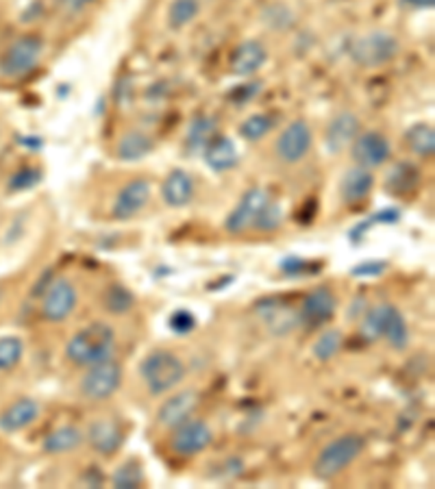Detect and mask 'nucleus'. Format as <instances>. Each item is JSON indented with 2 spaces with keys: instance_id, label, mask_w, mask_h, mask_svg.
<instances>
[{
  "instance_id": "f257e3e1",
  "label": "nucleus",
  "mask_w": 435,
  "mask_h": 489,
  "mask_svg": "<svg viewBox=\"0 0 435 489\" xmlns=\"http://www.w3.org/2000/svg\"><path fill=\"white\" fill-rule=\"evenodd\" d=\"M113 352H116V331L107 322H92L83 326L66 344V359L79 368H90L113 359Z\"/></svg>"
},
{
  "instance_id": "f03ea898",
  "label": "nucleus",
  "mask_w": 435,
  "mask_h": 489,
  "mask_svg": "<svg viewBox=\"0 0 435 489\" xmlns=\"http://www.w3.org/2000/svg\"><path fill=\"white\" fill-rule=\"evenodd\" d=\"M360 335L370 344L386 340L398 352L409 346V325L405 316L390 303H381L364 311Z\"/></svg>"
},
{
  "instance_id": "7ed1b4c3",
  "label": "nucleus",
  "mask_w": 435,
  "mask_h": 489,
  "mask_svg": "<svg viewBox=\"0 0 435 489\" xmlns=\"http://www.w3.org/2000/svg\"><path fill=\"white\" fill-rule=\"evenodd\" d=\"M185 374H188V368H185L183 359L165 348L148 352L139 363V377L153 396H165L177 389L183 383Z\"/></svg>"
},
{
  "instance_id": "20e7f679",
  "label": "nucleus",
  "mask_w": 435,
  "mask_h": 489,
  "mask_svg": "<svg viewBox=\"0 0 435 489\" xmlns=\"http://www.w3.org/2000/svg\"><path fill=\"white\" fill-rule=\"evenodd\" d=\"M366 449L364 435L360 433H344L335 440H331L323 450L318 452L314 461V475L320 481H333L335 476L342 475L351 463L361 457Z\"/></svg>"
},
{
  "instance_id": "39448f33",
  "label": "nucleus",
  "mask_w": 435,
  "mask_h": 489,
  "mask_svg": "<svg viewBox=\"0 0 435 489\" xmlns=\"http://www.w3.org/2000/svg\"><path fill=\"white\" fill-rule=\"evenodd\" d=\"M398 53H401V41H398L392 31L386 29H377L366 35H360L349 46V55L353 64L364 67V70L390 64L392 59H396Z\"/></svg>"
},
{
  "instance_id": "423d86ee",
  "label": "nucleus",
  "mask_w": 435,
  "mask_h": 489,
  "mask_svg": "<svg viewBox=\"0 0 435 489\" xmlns=\"http://www.w3.org/2000/svg\"><path fill=\"white\" fill-rule=\"evenodd\" d=\"M44 55V41L38 35H22L0 57V75L7 79H22L38 67Z\"/></svg>"
},
{
  "instance_id": "0eeeda50",
  "label": "nucleus",
  "mask_w": 435,
  "mask_h": 489,
  "mask_svg": "<svg viewBox=\"0 0 435 489\" xmlns=\"http://www.w3.org/2000/svg\"><path fill=\"white\" fill-rule=\"evenodd\" d=\"M122 381L124 372L120 363L107 359V361L85 368V374L81 378V394L92 403H101V400L111 398L122 387Z\"/></svg>"
},
{
  "instance_id": "6e6552de",
  "label": "nucleus",
  "mask_w": 435,
  "mask_h": 489,
  "mask_svg": "<svg viewBox=\"0 0 435 489\" xmlns=\"http://www.w3.org/2000/svg\"><path fill=\"white\" fill-rule=\"evenodd\" d=\"M76 305H79V289H76V285L70 279L59 277L44 291V298H41V317L46 322L59 325V322L68 320L75 314Z\"/></svg>"
},
{
  "instance_id": "1a4fd4ad",
  "label": "nucleus",
  "mask_w": 435,
  "mask_h": 489,
  "mask_svg": "<svg viewBox=\"0 0 435 489\" xmlns=\"http://www.w3.org/2000/svg\"><path fill=\"white\" fill-rule=\"evenodd\" d=\"M214 441V429L200 418H190L170 435V450L179 457H196Z\"/></svg>"
},
{
  "instance_id": "9d476101",
  "label": "nucleus",
  "mask_w": 435,
  "mask_h": 489,
  "mask_svg": "<svg viewBox=\"0 0 435 489\" xmlns=\"http://www.w3.org/2000/svg\"><path fill=\"white\" fill-rule=\"evenodd\" d=\"M271 200L266 190L262 187H251L242 194V199L237 200V205L229 211V216L225 218V231L229 236H244V233L253 231L255 227L257 216L262 213L266 202Z\"/></svg>"
},
{
  "instance_id": "9b49d317",
  "label": "nucleus",
  "mask_w": 435,
  "mask_h": 489,
  "mask_svg": "<svg viewBox=\"0 0 435 489\" xmlns=\"http://www.w3.org/2000/svg\"><path fill=\"white\" fill-rule=\"evenodd\" d=\"M314 146V131L307 120H294L279 135L274 150L277 157L288 165H297L309 155Z\"/></svg>"
},
{
  "instance_id": "f8f14e48",
  "label": "nucleus",
  "mask_w": 435,
  "mask_h": 489,
  "mask_svg": "<svg viewBox=\"0 0 435 489\" xmlns=\"http://www.w3.org/2000/svg\"><path fill=\"white\" fill-rule=\"evenodd\" d=\"M353 164L366 170H377L392 159V144L379 131H364L351 144Z\"/></svg>"
},
{
  "instance_id": "ddd939ff",
  "label": "nucleus",
  "mask_w": 435,
  "mask_h": 489,
  "mask_svg": "<svg viewBox=\"0 0 435 489\" xmlns=\"http://www.w3.org/2000/svg\"><path fill=\"white\" fill-rule=\"evenodd\" d=\"M335 309H338V300H335L333 289L318 285L303 298L298 311L300 325L307 329H323L335 317Z\"/></svg>"
},
{
  "instance_id": "4468645a",
  "label": "nucleus",
  "mask_w": 435,
  "mask_h": 489,
  "mask_svg": "<svg viewBox=\"0 0 435 489\" xmlns=\"http://www.w3.org/2000/svg\"><path fill=\"white\" fill-rule=\"evenodd\" d=\"M255 314L263 322L268 333L283 337L294 333L300 326V316L292 305L281 298H263L255 305Z\"/></svg>"
},
{
  "instance_id": "2eb2a0df",
  "label": "nucleus",
  "mask_w": 435,
  "mask_h": 489,
  "mask_svg": "<svg viewBox=\"0 0 435 489\" xmlns=\"http://www.w3.org/2000/svg\"><path fill=\"white\" fill-rule=\"evenodd\" d=\"M200 405V394L196 389H181V392L173 394L159 405L157 409V424L162 429H177L179 424H183L185 420H190L194 415V411Z\"/></svg>"
},
{
  "instance_id": "dca6fc26",
  "label": "nucleus",
  "mask_w": 435,
  "mask_h": 489,
  "mask_svg": "<svg viewBox=\"0 0 435 489\" xmlns=\"http://www.w3.org/2000/svg\"><path fill=\"white\" fill-rule=\"evenodd\" d=\"M153 194V187L146 179H131L118 190L116 200L111 205V216L116 220H131L146 207Z\"/></svg>"
},
{
  "instance_id": "f3484780",
  "label": "nucleus",
  "mask_w": 435,
  "mask_h": 489,
  "mask_svg": "<svg viewBox=\"0 0 435 489\" xmlns=\"http://www.w3.org/2000/svg\"><path fill=\"white\" fill-rule=\"evenodd\" d=\"M361 133V122L353 111H342L331 118L324 131V146L331 155L344 153L355 142L357 135Z\"/></svg>"
},
{
  "instance_id": "a211bd4d",
  "label": "nucleus",
  "mask_w": 435,
  "mask_h": 489,
  "mask_svg": "<svg viewBox=\"0 0 435 489\" xmlns=\"http://www.w3.org/2000/svg\"><path fill=\"white\" fill-rule=\"evenodd\" d=\"M85 441L92 446V450L101 457H111L113 452L122 449L124 431L113 418L94 420L85 431Z\"/></svg>"
},
{
  "instance_id": "6ab92c4d",
  "label": "nucleus",
  "mask_w": 435,
  "mask_h": 489,
  "mask_svg": "<svg viewBox=\"0 0 435 489\" xmlns=\"http://www.w3.org/2000/svg\"><path fill=\"white\" fill-rule=\"evenodd\" d=\"M266 61H268L266 46L259 40H246L233 49V53L229 57V70L235 76L246 79V76L257 75V72L266 66Z\"/></svg>"
},
{
  "instance_id": "aec40b11",
  "label": "nucleus",
  "mask_w": 435,
  "mask_h": 489,
  "mask_svg": "<svg viewBox=\"0 0 435 489\" xmlns=\"http://www.w3.org/2000/svg\"><path fill=\"white\" fill-rule=\"evenodd\" d=\"M372 190H375V174H372V170L353 165V168H349L342 174L340 200L344 202L346 207L361 205V202L372 194Z\"/></svg>"
},
{
  "instance_id": "412c9836",
  "label": "nucleus",
  "mask_w": 435,
  "mask_h": 489,
  "mask_svg": "<svg viewBox=\"0 0 435 489\" xmlns=\"http://www.w3.org/2000/svg\"><path fill=\"white\" fill-rule=\"evenodd\" d=\"M196 185L188 170L174 168L162 183V200L170 209H183L194 200Z\"/></svg>"
},
{
  "instance_id": "4be33fe9",
  "label": "nucleus",
  "mask_w": 435,
  "mask_h": 489,
  "mask_svg": "<svg viewBox=\"0 0 435 489\" xmlns=\"http://www.w3.org/2000/svg\"><path fill=\"white\" fill-rule=\"evenodd\" d=\"M203 161L211 173H229L240 164V153L235 142L226 135H214L203 148Z\"/></svg>"
},
{
  "instance_id": "5701e85b",
  "label": "nucleus",
  "mask_w": 435,
  "mask_h": 489,
  "mask_svg": "<svg viewBox=\"0 0 435 489\" xmlns=\"http://www.w3.org/2000/svg\"><path fill=\"white\" fill-rule=\"evenodd\" d=\"M40 403L33 398H20L0 413V431L3 433H18L27 429L40 418Z\"/></svg>"
},
{
  "instance_id": "b1692460",
  "label": "nucleus",
  "mask_w": 435,
  "mask_h": 489,
  "mask_svg": "<svg viewBox=\"0 0 435 489\" xmlns=\"http://www.w3.org/2000/svg\"><path fill=\"white\" fill-rule=\"evenodd\" d=\"M85 444V431L75 424H61L50 431L41 441V450L46 455H68Z\"/></svg>"
},
{
  "instance_id": "393cba45",
  "label": "nucleus",
  "mask_w": 435,
  "mask_h": 489,
  "mask_svg": "<svg viewBox=\"0 0 435 489\" xmlns=\"http://www.w3.org/2000/svg\"><path fill=\"white\" fill-rule=\"evenodd\" d=\"M386 191L392 196H409L421 185V170L409 161H398L386 174Z\"/></svg>"
},
{
  "instance_id": "a878e982",
  "label": "nucleus",
  "mask_w": 435,
  "mask_h": 489,
  "mask_svg": "<svg viewBox=\"0 0 435 489\" xmlns=\"http://www.w3.org/2000/svg\"><path fill=\"white\" fill-rule=\"evenodd\" d=\"M155 150V139L144 131H127L118 139L116 157L124 164H138Z\"/></svg>"
},
{
  "instance_id": "bb28decb",
  "label": "nucleus",
  "mask_w": 435,
  "mask_h": 489,
  "mask_svg": "<svg viewBox=\"0 0 435 489\" xmlns=\"http://www.w3.org/2000/svg\"><path fill=\"white\" fill-rule=\"evenodd\" d=\"M403 139L416 157L431 159L435 155V129L429 122L412 124L403 135Z\"/></svg>"
},
{
  "instance_id": "cd10ccee",
  "label": "nucleus",
  "mask_w": 435,
  "mask_h": 489,
  "mask_svg": "<svg viewBox=\"0 0 435 489\" xmlns=\"http://www.w3.org/2000/svg\"><path fill=\"white\" fill-rule=\"evenodd\" d=\"M200 13V0H173L168 7V27L173 31H183L190 27Z\"/></svg>"
},
{
  "instance_id": "c85d7f7f",
  "label": "nucleus",
  "mask_w": 435,
  "mask_h": 489,
  "mask_svg": "<svg viewBox=\"0 0 435 489\" xmlns=\"http://www.w3.org/2000/svg\"><path fill=\"white\" fill-rule=\"evenodd\" d=\"M102 305H105V309L109 314L113 316H127L129 311L136 307V294H133L131 289L124 288V285L116 283V285H109L105 289V294H102Z\"/></svg>"
},
{
  "instance_id": "c756f323",
  "label": "nucleus",
  "mask_w": 435,
  "mask_h": 489,
  "mask_svg": "<svg viewBox=\"0 0 435 489\" xmlns=\"http://www.w3.org/2000/svg\"><path fill=\"white\" fill-rule=\"evenodd\" d=\"M216 135V122L214 118L200 116L191 122L188 139H185V146H188L190 153H203V148L209 144V139Z\"/></svg>"
},
{
  "instance_id": "7c9ffc66",
  "label": "nucleus",
  "mask_w": 435,
  "mask_h": 489,
  "mask_svg": "<svg viewBox=\"0 0 435 489\" xmlns=\"http://www.w3.org/2000/svg\"><path fill=\"white\" fill-rule=\"evenodd\" d=\"M344 346V335L340 329H324L315 337L312 352L318 361H331L333 357H338V352Z\"/></svg>"
},
{
  "instance_id": "2f4dec72",
  "label": "nucleus",
  "mask_w": 435,
  "mask_h": 489,
  "mask_svg": "<svg viewBox=\"0 0 435 489\" xmlns=\"http://www.w3.org/2000/svg\"><path fill=\"white\" fill-rule=\"evenodd\" d=\"M144 483V467L138 459H127L113 470L111 485L116 489H136Z\"/></svg>"
},
{
  "instance_id": "473e14b6",
  "label": "nucleus",
  "mask_w": 435,
  "mask_h": 489,
  "mask_svg": "<svg viewBox=\"0 0 435 489\" xmlns=\"http://www.w3.org/2000/svg\"><path fill=\"white\" fill-rule=\"evenodd\" d=\"M262 22L272 31H292L297 24L292 9L281 3H271L262 9Z\"/></svg>"
},
{
  "instance_id": "72a5a7b5",
  "label": "nucleus",
  "mask_w": 435,
  "mask_h": 489,
  "mask_svg": "<svg viewBox=\"0 0 435 489\" xmlns=\"http://www.w3.org/2000/svg\"><path fill=\"white\" fill-rule=\"evenodd\" d=\"M274 129V118L271 113H253L240 124V138L246 142H259Z\"/></svg>"
},
{
  "instance_id": "f704fd0d",
  "label": "nucleus",
  "mask_w": 435,
  "mask_h": 489,
  "mask_svg": "<svg viewBox=\"0 0 435 489\" xmlns=\"http://www.w3.org/2000/svg\"><path fill=\"white\" fill-rule=\"evenodd\" d=\"M401 220V211L396 209V207H383V209H379L375 213V216H370L368 220L360 222V225H355L353 231H351V239L353 242H361L364 239V236L368 231H370L372 227L377 225H396V222Z\"/></svg>"
},
{
  "instance_id": "c9c22d12",
  "label": "nucleus",
  "mask_w": 435,
  "mask_h": 489,
  "mask_svg": "<svg viewBox=\"0 0 435 489\" xmlns=\"http://www.w3.org/2000/svg\"><path fill=\"white\" fill-rule=\"evenodd\" d=\"M41 179H44V173H41V168H38V165H22V168H18L12 176H9L7 190L13 191V194L29 191L33 190V187H38L41 183Z\"/></svg>"
},
{
  "instance_id": "e433bc0d",
  "label": "nucleus",
  "mask_w": 435,
  "mask_h": 489,
  "mask_svg": "<svg viewBox=\"0 0 435 489\" xmlns=\"http://www.w3.org/2000/svg\"><path fill=\"white\" fill-rule=\"evenodd\" d=\"M24 357V342L20 337H0V372L12 370Z\"/></svg>"
},
{
  "instance_id": "4c0bfd02",
  "label": "nucleus",
  "mask_w": 435,
  "mask_h": 489,
  "mask_svg": "<svg viewBox=\"0 0 435 489\" xmlns=\"http://www.w3.org/2000/svg\"><path fill=\"white\" fill-rule=\"evenodd\" d=\"M281 222H283L281 205H279V202H274V200H268L266 207H263L262 213L257 216V222H255V227H253V231L272 233V231H277L279 227H281Z\"/></svg>"
},
{
  "instance_id": "58836bf2",
  "label": "nucleus",
  "mask_w": 435,
  "mask_h": 489,
  "mask_svg": "<svg viewBox=\"0 0 435 489\" xmlns=\"http://www.w3.org/2000/svg\"><path fill=\"white\" fill-rule=\"evenodd\" d=\"M168 326L174 335H190L196 329V316L190 309H177L170 316Z\"/></svg>"
},
{
  "instance_id": "ea45409f",
  "label": "nucleus",
  "mask_w": 435,
  "mask_h": 489,
  "mask_svg": "<svg viewBox=\"0 0 435 489\" xmlns=\"http://www.w3.org/2000/svg\"><path fill=\"white\" fill-rule=\"evenodd\" d=\"M386 272H387L386 259H366V262L357 263L355 268H351V274L357 279H377Z\"/></svg>"
},
{
  "instance_id": "a19ab883",
  "label": "nucleus",
  "mask_w": 435,
  "mask_h": 489,
  "mask_svg": "<svg viewBox=\"0 0 435 489\" xmlns=\"http://www.w3.org/2000/svg\"><path fill=\"white\" fill-rule=\"evenodd\" d=\"M279 270H281V272L289 279H298V277H303V274H307L309 262H307V259L294 257V254H292V257H283L281 259V263H279Z\"/></svg>"
},
{
  "instance_id": "79ce46f5",
  "label": "nucleus",
  "mask_w": 435,
  "mask_h": 489,
  "mask_svg": "<svg viewBox=\"0 0 435 489\" xmlns=\"http://www.w3.org/2000/svg\"><path fill=\"white\" fill-rule=\"evenodd\" d=\"M259 92H262V83H248V85L235 87V92L231 93V98L235 101L237 107H244L246 102L253 101Z\"/></svg>"
},
{
  "instance_id": "37998d69",
  "label": "nucleus",
  "mask_w": 435,
  "mask_h": 489,
  "mask_svg": "<svg viewBox=\"0 0 435 489\" xmlns=\"http://www.w3.org/2000/svg\"><path fill=\"white\" fill-rule=\"evenodd\" d=\"M403 9H412V12H422V9H433L435 0H398Z\"/></svg>"
},
{
  "instance_id": "c03bdc74",
  "label": "nucleus",
  "mask_w": 435,
  "mask_h": 489,
  "mask_svg": "<svg viewBox=\"0 0 435 489\" xmlns=\"http://www.w3.org/2000/svg\"><path fill=\"white\" fill-rule=\"evenodd\" d=\"M92 3H96V0H61V4L66 7V12H70V13H81L83 9L90 7Z\"/></svg>"
},
{
  "instance_id": "a18cd8bd",
  "label": "nucleus",
  "mask_w": 435,
  "mask_h": 489,
  "mask_svg": "<svg viewBox=\"0 0 435 489\" xmlns=\"http://www.w3.org/2000/svg\"><path fill=\"white\" fill-rule=\"evenodd\" d=\"M24 146H31V148H41V146H44V139H40V138H24Z\"/></svg>"
},
{
  "instance_id": "49530a36",
  "label": "nucleus",
  "mask_w": 435,
  "mask_h": 489,
  "mask_svg": "<svg viewBox=\"0 0 435 489\" xmlns=\"http://www.w3.org/2000/svg\"><path fill=\"white\" fill-rule=\"evenodd\" d=\"M3 296H4V291H3V288H0V303H3Z\"/></svg>"
}]
</instances>
